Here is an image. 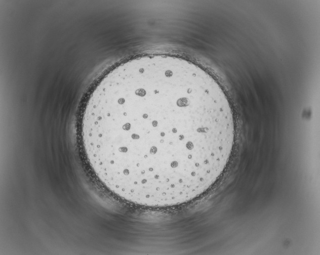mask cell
<instances>
[{
	"instance_id": "1",
	"label": "cell",
	"mask_w": 320,
	"mask_h": 255,
	"mask_svg": "<svg viewBox=\"0 0 320 255\" xmlns=\"http://www.w3.org/2000/svg\"><path fill=\"white\" fill-rule=\"evenodd\" d=\"M232 112L221 86L202 68L175 56L147 55L102 78L82 133L123 198L170 202L220 177L234 144Z\"/></svg>"
}]
</instances>
